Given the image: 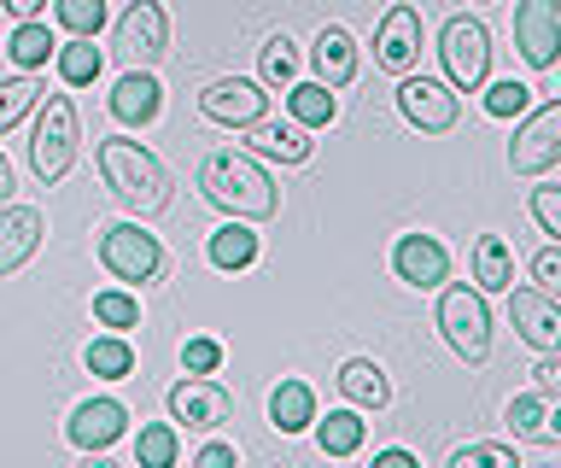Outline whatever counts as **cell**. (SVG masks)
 <instances>
[{
  "label": "cell",
  "instance_id": "cell-1",
  "mask_svg": "<svg viewBox=\"0 0 561 468\" xmlns=\"http://www.w3.org/2000/svg\"><path fill=\"white\" fill-rule=\"evenodd\" d=\"M199 194L217 205L222 217H234V222H270L280 212V187L270 182V170H263L257 159H245V152H234V147L205 152Z\"/></svg>",
  "mask_w": 561,
  "mask_h": 468
},
{
  "label": "cell",
  "instance_id": "cell-2",
  "mask_svg": "<svg viewBox=\"0 0 561 468\" xmlns=\"http://www.w3.org/2000/svg\"><path fill=\"white\" fill-rule=\"evenodd\" d=\"M100 176L117 194V205H129L140 217H158L170 205V170L158 164V152H147L140 141H123V135H105L94 147Z\"/></svg>",
  "mask_w": 561,
  "mask_h": 468
},
{
  "label": "cell",
  "instance_id": "cell-3",
  "mask_svg": "<svg viewBox=\"0 0 561 468\" xmlns=\"http://www.w3.org/2000/svg\"><path fill=\"white\" fill-rule=\"evenodd\" d=\"M77 106H70V94H47L42 112H35V141H30V170L42 182H59L70 164H77Z\"/></svg>",
  "mask_w": 561,
  "mask_h": 468
},
{
  "label": "cell",
  "instance_id": "cell-4",
  "mask_svg": "<svg viewBox=\"0 0 561 468\" xmlns=\"http://www.w3.org/2000/svg\"><path fill=\"white\" fill-rule=\"evenodd\" d=\"M438 328H445V345L462 363H485L491 357V305L480 287H445L438 293Z\"/></svg>",
  "mask_w": 561,
  "mask_h": 468
},
{
  "label": "cell",
  "instance_id": "cell-5",
  "mask_svg": "<svg viewBox=\"0 0 561 468\" xmlns=\"http://www.w3.org/2000/svg\"><path fill=\"white\" fill-rule=\"evenodd\" d=\"M100 264H105V275H117L123 287H147L164 275V247H158V235H147L140 222H105L100 229Z\"/></svg>",
  "mask_w": 561,
  "mask_h": 468
},
{
  "label": "cell",
  "instance_id": "cell-6",
  "mask_svg": "<svg viewBox=\"0 0 561 468\" xmlns=\"http://www.w3.org/2000/svg\"><path fill=\"white\" fill-rule=\"evenodd\" d=\"M438 59H445V82L450 89H485L491 77V30L480 19H468V12H456V19L438 30Z\"/></svg>",
  "mask_w": 561,
  "mask_h": 468
},
{
  "label": "cell",
  "instance_id": "cell-7",
  "mask_svg": "<svg viewBox=\"0 0 561 468\" xmlns=\"http://www.w3.org/2000/svg\"><path fill=\"white\" fill-rule=\"evenodd\" d=\"M561 164V100L538 106L508 141V170L515 176H543V170Z\"/></svg>",
  "mask_w": 561,
  "mask_h": 468
},
{
  "label": "cell",
  "instance_id": "cell-8",
  "mask_svg": "<svg viewBox=\"0 0 561 468\" xmlns=\"http://www.w3.org/2000/svg\"><path fill=\"white\" fill-rule=\"evenodd\" d=\"M117 54L129 59V71H152V65L170 54V19H164L158 0H135L117 19Z\"/></svg>",
  "mask_w": 561,
  "mask_h": 468
},
{
  "label": "cell",
  "instance_id": "cell-9",
  "mask_svg": "<svg viewBox=\"0 0 561 468\" xmlns=\"http://www.w3.org/2000/svg\"><path fill=\"white\" fill-rule=\"evenodd\" d=\"M515 47L533 71H556V59H561V0H515Z\"/></svg>",
  "mask_w": 561,
  "mask_h": 468
},
{
  "label": "cell",
  "instance_id": "cell-10",
  "mask_svg": "<svg viewBox=\"0 0 561 468\" xmlns=\"http://www.w3.org/2000/svg\"><path fill=\"white\" fill-rule=\"evenodd\" d=\"M398 112L403 124H415L421 135H450L462 106H456V89L438 77H403L398 82Z\"/></svg>",
  "mask_w": 561,
  "mask_h": 468
},
{
  "label": "cell",
  "instance_id": "cell-11",
  "mask_svg": "<svg viewBox=\"0 0 561 468\" xmlns=\"http://www.w3.org/2000/svg\"><path fill=\"white\" fill-rule=\"evenodd\" d=\"M199 117L205 124H222V129H252L270 117V94L245 77H217L210 89L199 94Z\"/></svg>",
  "mask_w": 561,
  "mask_h": 468
},
{
  "label": "cell",
  "instance_id": "cell-12",
  "mask_svg": "<svg viewBox=\"0 0 561 468\" xmlns=\"http://www.w3.org/2000/svg\"><path fill=\"white\" fill-rule=\"evenodd\" d=\"M228 415H234V398H228L222 380L187 375V380H175V387H170V422H187V427H199V433H217Z\"/></svg>",
  "mask_w": 561,
  "mask_h": 468
},
{
  "label": "cell",
  "instance_id": "cell-13",
  "mask_svg": "<svg viewBox=\"0 0 561 468\" xmlns=\"http://www.w3.org/2000/svg\"><path fill=\"white\" fill-rule=\"evenodd\" d=\"M415 59H421V12L410 7V0H392L380 30H375V65L392 71V77H410Z\"/></svg>",
  "mask_w": 561,
  "mask_h": 468
},
{
  "label": "cell",
  "instance_id": "cell-14",
  "mask_svg": "<svg viewBox=\"0 0 561 468\" xmlns=\"http://www.w3.org/2000/svg\"><path fill=\"white\" fill-rule=\"evenodd\" d=\"M508 322L533 352H561V299L543 287H508Z\"/></svg>",
  "mask_w": 561,
  "mask_h": 468
},
{
  "label": "cell",
  "instance_id": "cell-15",
  "mask_svg": "<svg viewBox=\"0 0 561 468\" xmlns=\"http://www.w3.org/2000/svg\"><path fill=\"white\" fill-rule=\"evenodd\" d=\"M392 270H398V282H403V287L433 293V287H445V282H450V252H445V240H438V235H398Z\"/></svg>",
  "mask_w": 561,
  "mask_h": 468
},
{
  "label": "cell",
  "instance_id": "cell-16",
  "mask_svg": "<svg viewBox=\"0 0 561 468\" xmlns=\"http://www.w3.org/2000/svg\"><path fill=\"white\" fill-rule=\"evenodd\" d=\"M123 427H129V410L117 404V398H82L77 410H70V445L77 450H105V445H117L123 440Z\"/></svg>",
  "mask_w": 561,
  "mask_h": 468
},
{
  "label": "cell",
  "instance_id": "cell-17",
  "mask_svg": "<svg viewBox=\"0 0 561 468\" xmlns=\"http://www.w3.org/2000/svg\"><path fill=\"white\" fill-rule=\"evenodd\" d=\"M42 235H47L42 205H0V275L24 270L42 247Z\"/></svg>",
  "mask_w": 561,
  "mask_h": 468
},
{
  "label": "cell",
  "instance_id": "cell-18",
  "mask_svg": "<svg viewBox=\"0 0 561 468\" xmlns=\"http://www.w3.org/2000/svg\"><path fill=\"white\" fill-rule=\"evenodd\" d=\"M112 117L117 124H129V129H147L158 112H164V89H158V77L152 71H123L117 82H112Z\"/></svg>",
  "mask_w": 561,
  "mask_h": 468
},
{
  "label": "cell",
  "instance_id": "cell-19",
  "mask_svg": "<svg viewBox=\"0 0 561 468\" xmlns=\"http://www.w3.org/2000/svg\"><path fill=\"white\" fill-rule=\"evenodd\" d=\"M310 59H316V82H328V89H351V82H357V42H351V30H340V24H322Z\"/></svg>",
  "mask_w": 561,
  "mask_h": 468
},
{
  "label": "cell",
  "instance_id": "cell-20",
  "mask_svg": "<svg viewBox=\"0 0 561 468\" xmlns=\"http://www.w3.org/2000/svg\"><path fill=\"white\" fill-rule=\"evenodd\" d=\"M245 147L263 152V159H280V164H305L316 141H310L305 124H275V117H263V124L245 129Z\"/></svg>",
  "mask_w": 561,
  "mask_h": 468
},
{
  "label": "cell",
  "instance_id": "cell-21",
  "mask_svg": "<svg viewBox=\"0 0 561 468\" xmlns=\"http://www.w3.org/2000/svg\"><path fill=\"white\" fill-rule=\"evenodd\" d=\"M340 392L351 410H386L392 404V380H386V369L375 357H351L340 369Z\"/></svg>",
  "mask_w": 561,
  "mask_h": 468
},
{
  "label": "cell",
  "instance_id": "cell-22",
  "mask_svg": "<svg viewBox=\"0 0 561 468\" xmlns=\"http://www.w3.org/2000/svg\"><path fill=\"white\" fill-rule=\"evenodd\" d=\"M270 422H275V433H310L316 427V392H310V380H298V375L280 380V387L270 392Z\"/></svg>",
  "mask_w": 561,
  "mask_h": 468
},
{
  "label": "cell",
  "instance_id": "cell-23",
  "mask_svg": "<svg viewBox=\"0 0 561 468\" xmlns=\"http://www.w3.org/2000/svg\"><path fill=\"white\" fill-rule=\"evenodd\" d=\"M473 287L480 293H508L515 287V252L503 235H480L473 240Z\"/></svg>",
  "mask_w": 561,
  "mask_h": 468
},
{
  "label": "cell",
  "instance_id": "cell-24",
  "mask_svg": "<svg viewBox=\"0 0 561 468\" xmlns=\"http://www.w3.org/2000/svg\"><path fill=\"white\" fill-rule=\"evenodd\" d=\"M205 258H210L217 270H252V264H257V235L245 229V222L228 217L222 229L205 240Z\"/></svg>",
  "mask_w": 561,
  "mask_h": 468
},
{
  "label": "cell",
  "instance_id": "cell-25",
  "mask_svg": "<svg viewBox=\"0 0 561 468\" xmlns=\"http://www.w3.org/2000/svg\"><path fill=\"white\" fill-rule=\"evenodd\" d=\"M363 433L368 422L357 410H328V415H316V445L328 450V457H357L363 450Z\"/></svg>",
  "mask_w": 561,
  "mask_h": 468
},
{
  "label": "cell",
  "instance_id": "cell-26",
  "mask_svg": "<svg viewBox=\"0 0 561 468\" xmlns=\"http://www.w3.org/2000/svg\"><path fill=\"white\" fill-rule=\"evenodd\" d=\"M287 112H293V124H305V129H328L333 117H340V100H333L328 82H293Z\"/></svg>",
  "mask_w": 561,
  "mask_h": 468
},
{
  "label": "cell",
  "instance_id": "cell-27",
  "mask_svg": "<svg viewBox=\"0 0 561 468\" xmlns=\"http://www.w3.org/2000/svg\"><path fill=\"white\" fill-rule=\"evenodd\" d=\"M88 375H100V380H129L135 375V345L123 340V334H100V340H88Z\"/></svg>",
  "mask_w": 561,
  "mask_h": 468
},
{
  "label": "cell",
  "instance_id": "cell-28",
  "mask_svg": "<svg viewBox=\"0 0 561 468\" xmlns=\"http://www.w3.org/2000/svg\"><path fill=\"white\" fill-rule=\"evenodd\" d=\"M53 65H59V82H65V89H88V82L105 71V54H100L88 36H70L59 54H53Z\"/></svg>",
  "mask_w": 561,
  "mask_h": 468
},
{
  "label": "cell",
  "instance_id": "cell-29",
  "mask_svg": "<svg viewBox=\"0 0 561 468\" xmlns=\"http://www.w3.org/2000/svg\"><path fill=\"white\" fill-rule=\"evenodd\" d=\"M175 457H182L175 422H147L135 433V468H175Z\"/></svg>",
  "mask_w": 561,
  "mask_h": 468
},
{
  "label": "cell",
  "instance_id": "cell-30",
  "mask_svg": "<svg viewBox=\"0 0 561 468\" xmlns=\"http://www.w3.org/2000/svg\"><path fill=\"white\" fill-rule=\"evenodd\" d=\"M7 54H12L18 71H42V65L59 54V42H53V30H47L42 19H30V24H18V30H12Z\"/></svg>",
  "mask_w": 561,
  "mask_h": 468
},
{
  "label": "cell",
  "instance_id": "cell-31",
  "mask_svg": "<svg viewBox=\"0 0 561 468\" xmlns=\"http://www.w3.org/2000/svg\"><path fill=\"white\" fill-rule=\"evenodd\" d=\"M94 322L112 328V334H129L140 322V299L129 287H105V293H94Z\"/></svg>",
  "mask_w": 561,
  "mask_h": 468
},
{
  "label": "cell",
  "instance_id": "cell-32",
  "mask_svg": "<svg viewBox=\"0 0 561 468\" xmlns=\"http://www.w3.org/2000/svg\"><path fill=\"white\" fill-rule=\"evenodd\" d=\"M257 71H263V82L270 89H293L298 82V54H293V42L287 36H270L257 47Z\"/></svg>",
  "mask_w": 561,
  "mask_h": 468
},
{
  "label": "cell",
  "instance_id": "cell-33",
  "mask_svg": "<svg viewBox=\"0 0 561 468\" xmlns=\"http://www.w3.org/2000/svg\"><path fill=\"white\" fill-rule=\"evenodd\" d=\"M53 12H59V24L70 30V36L94 42L105 30V0H53Z\"/></svg>",
  "mask_w": 561,
  "mask_h": 468
},
{
  "label": "cell",
  "instance_id": "cell-34",
  "mask_svg": "<svg viewBox=\"0 0 561 468\" xmlns=\"http://www.w3.org/2000/svg\"><path fill=\"white\" fill-rule=\"evenodd\" d=\"M35 100H42V82H35V77H7V82H0V135H7L18 117L35 106Z\"/></svg>",
  "mask_w": 561,
  "mask_h": 468
},
{
  "label": "cell",
  "instance_id": "cell-35",
  "mask_svg": "<svg viewBox=\"0 0 561 468\" xmlns=\"http://www.w3.org/2000/svg\"><path fill=\"white\" fill-rule=\"evenodd\" d=\"M543 392H520L508 398V427H515V440H543Z\"/></svg>",
  "mask_w": 561,
  "mask_h": 468
},
{
  "label": "cell",
  "instance_id": "cell-36",
  "mask_svg": "<svg viewBox=\"0 0 561 468\" xmlns=\"http://www.w3.org/2000/svg\"><path fill=\"white\" fill-rule=\"evenodd\" d=\"M450 468H520V463H515V450H508V445L480 440V445H462V450H456Z\"/></svg>",
  "mask_w": 561,
  "mask_h": 468
},
{
  "label": "cell",
  "instance_id": "cell-37",
  "mask_svg": "<svg viewBox=\"0 0 561 468\" xmlns=\"http://www.w3.org/2000/svg\"><path fill=\"white\" fill-rule=\"evenodd\" d=\"M526 100H533V89L515 82V77H503V82H491V89H485V112L491 117H520Z\"/></svg>",
  "mask_w": 561,
  "mask_h": 468
},
{
  "label": "cell",
  "instance_id": "cell-38",
  "mask_svg": "<svg viewBox=\"0 0 561 468\" xmlns=\"http://www.w3.org/2000/svg\"><path fill=\"white\" fill-rule=\"evenodd\" d=\"M217 363H222V345L210 340V334L182 340V369H187V375H217Z\"/></svg>",
  "mask_w": 561,
  "mask_h": 468
},
{
  "label": "cell",
  "instance_id": "cell-39",
  "mask_svg": "<svg viewBox=\"0 0 561 468\" xmlns=\"http://www.w3.org/2000/svg\"><path fill=\"white\" fill-rule=\"evenodd\" d=\"M533 287H543L550 299H561V247L533 252Z\"/></svg>",
  "mask_w": 561,
  "mask_h": 468
},
{
  "label": "cell",
  "instance_id": "cell-40",
  "mask_svg": "<svg viewBox=\"0 0 561 468\" xmlns=\"http://www.w3.org/2000/svg\"><path fill=\"white\" fill-rule=\"evenodd\" d=\"M533 217L543 222V235L561 240V187H533Z\"/></svg>",
  "mask_w": 561,
  "mask_h": 468
},
{
  "label": "cell",
  "instance_id": "cell-41",
  "mask_svg": "<svg viewBox=\"0 0 561 468\" xmlns=\"http://www.w3.org/2000/svg\"><path fill=\"white\" fill-rule=\"evenodd\" d=\"M533 387H538L543 398H561V352H543V357H538Z\"/></svg>",
  "mask_w": 561,
  "mask_h": 468
},
{
  "label": "cell",
  "instance_id": "cell-42",
  "mask_svg": "<svg viewBox=\"0 0 561 468\" xmlns=\"http://www.w3.org/2000/svg\"><path fill=\"white\" fill-rule=\"evenodd\" d=\"M193 468H240V457H234V445H222V440H210L199 457H193Z\"/></svg>",
  "mask_w": 561,
  "mask_h": 468
},
{
  "label": "cell",
  "instance_id": "cell-43",
  "mask_svg": "<svg viewBox=\"0 0 561 468\" xmlns=\"http://www.w3.org/2000/svg\"><path fill=\"white\" fill-rule=\"evenodd\" d=\"M368 468H421V463L403 445H392V450H375V463H368Z\"/></svg>",
  "mask_w": 561,
  "mask_h": 468
},
{
  "label": "cell",
  "instance_id": "cell-44",
  "mask_svg": "<svg viewBox=\"0 0 561 468\" xmlns=\"http://www.w3.org/2000/svg\"><path fill=\"white\" fill-rule=\"evenodd\" d=\"M0 7H7V12H12V19H18V24H30V19H35V12H42V7H47V0H0Z\"/></svg>",
  "mask_w": 561,
  "mask_h": 468
},
{
  "label": "cell",
  "instance_id": "cell-45",
  "mask_svg": "<svg viewBox=\"0 0 561 468\" xmlns=\"http://www.w3.org/2000/svg\"><path fill=\"white\" fill-rule=\"evenodd\" d=\"M12 199V164H7V152H0V205Z\"/></svg>",
  "mask_w": 561,
  "mask_h": 468
},
{
  "label": "cell",
  "instance_id": "cell-46",
  "mask_svg": "<svg viewBox=\"0 0 561 468\" xmlns=\"http://www.w3.org/2000/svg\"><path fill=\"white\" fill-rule=\"evenodd\" d=\"M77 468H117L112 457H105V450H82V463Z\"/></svg>",
  "mask_w": 561,
  "mask_h": 468
},
{
  "label": "cell",
  "instance_id": "cell-47",
  "mask_svg": "<svg viewBox=\"0 0 561 468\" xmlns=\"http://www.w3.org/2000/svg\"><path fill=\"white\" fill-rule=\"evenodd\" d=\"M543 440H561V404H556L550 415H543Z\"/></svg>",
  "mask_w": 561,
  "mask_h": 468
}]
</instances>
